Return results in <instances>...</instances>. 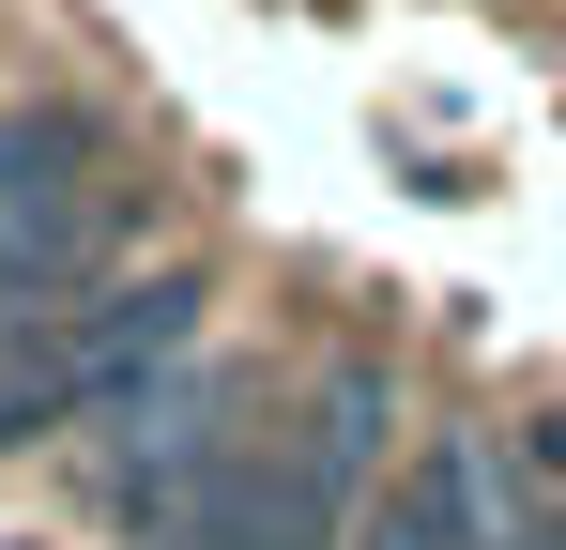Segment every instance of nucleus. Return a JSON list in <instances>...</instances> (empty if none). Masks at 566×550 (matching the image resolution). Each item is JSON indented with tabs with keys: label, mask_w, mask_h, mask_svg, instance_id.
<instances>
[{
	"label": "nucleus",
	"mask_w": 566,
	"mask_h": 550,
	"mask_svg": "<svg viewBox=\"0 0 566 550\" xmlns=\"http://www.w3.org/2000/svg\"><path fill=\"white\" fill-rule=\"evenodd\" d=\"M382 429H398V382H382L368 352H353V367H306V382H291V429H261V474H276V505H291L306 550H353V536H368Z\"/></svg>",
	"instance_id": "2"
},
{
	"label": "nucleus",
	"mask_w": 566,
	"mask_h": 550,
	"mask_svg": "<svg viewBox=\"0 0 566 550\" xmlns=\"http://www.w3.org/2000/svg\"><path fill=\"white\" fill-rule=\"evenodd\" d=\"M521 458H536V474H566V413H536V429H521Z\"/></svg>",
	"instance_id": "5"
},
{
	"label": "nucleus",
	"mask_w": 566,
	"mask_h": 550,
	"mask_svg": "<svg viewBox=\"0 0 566 550\" xmlns=\"http://www.w3.org/2000/svg\"><path fill=\"white\" fill-rule=\"evenodd\" d=\"M46 429H93V398H77L62 337L31 321V337H0V458H15V444H46Z\"/></svg>",
	"instance_id": "4"
},
{
	"label": "nucleus",
	"mask_w": 566,
	"mask_h": 550,
	"mask_svg": "<svg viewBox=\"0 0 566 550\" xmlns=\"http://www.w3.org/2000/svg\"><path fill=\"white\" fill-rule=\"evenodd\" d=\"M521 536V505H505V458L490 444H413L398 474H382V505H368V536L353 550H505Z\"/></svg>",
	"instance_id": "3"
},
{
	"label": "nucleus",
	"mask_w": 566,
	"mask_h": 550,
	"mask_svg": "<svg viewBox=\"0 0 566 550\" xmlns=\"http://www.w3.org/2000/svg\"><path fill=\"white\" fill-rule=\"evenodd\" d=\"M245 413H261V382H245V367H199V352H185L169 382H138V398H123V413L93 429V505L123 520V536H154V520L185 505L199 474H230V458L261 444Z\"/></svg>",
	"instance_id": "1"
}]
</instances>
